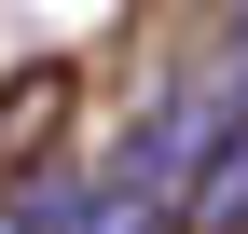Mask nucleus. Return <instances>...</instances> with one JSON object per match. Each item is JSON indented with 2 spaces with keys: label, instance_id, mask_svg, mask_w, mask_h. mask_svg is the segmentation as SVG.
<instances>
[{
  "label": "nucleus",
  "instance_id": "f257e3e1",
  "mask_svg": "<svg viewBox=\"0 0 248 234\" xmlns=\"http://www.w3.org/2000/svg\"><path fill=\"white\" fill-rule=\"evenodd\" d=\"M166 220H179V234H248V110H221V124H207V152L179 165Z\"/></svg>",
  "mask_w": 248,
  "mask_h": 234
},
{
  "label": "nucleus",
  "instance_id": "f03ea898",
  "mask_svg": "<svg viewBox=\"0 0 248 234\" xmlns=\"http://www.w3.org/2000/svg\"><path fill=\"white\" fill-rule=\"evenodd\" d=\"M0 234H69V193H42V207H0Z\"/></svg>",
  "mask_w": 248,
  "mask_h": 234
},
{
  "label": "nucleus",
  "instance_id": "7ed1b4c3",
  "mask_svg": "<svg viewBox=\"0 0 248 234\" xmlns=\"http://www.w3.org/2000/svg\"><path fill=\"white\" fill-rule=\"evenodd\" d=\"M221 28H234V55H248V0H221Z\"/></svg>",
  "mask_w": 248,
  "mask_h": 234
}]
</instances>
